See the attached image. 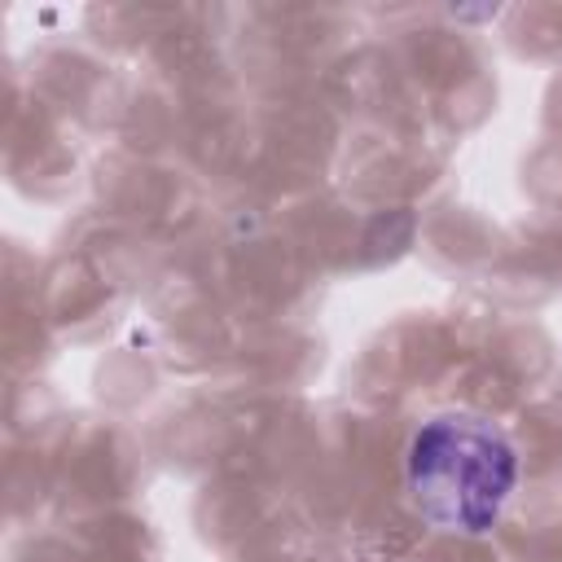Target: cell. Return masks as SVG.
<instances>
[{"label": "cell", "mask_w": 562, "mask_h": 562, "mask_svg": "<svg viewBox=\"0 0 562 562\" xmlns=\"http://www.w3.org/2000/svg\"><path fill=\"white\" fill-rule=\"evenodd\" d=\"M518 479V452L501 426L474 413L426 422L408 448V492L422 518L443 531L483 536Z\"/></svg>", "instance_id": "obj_1"}]
</instances>
